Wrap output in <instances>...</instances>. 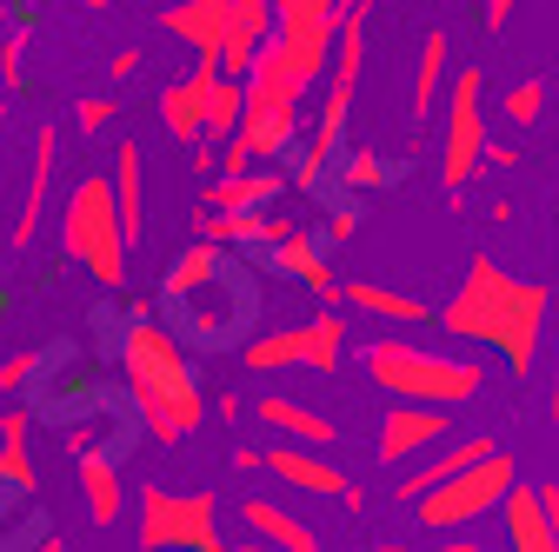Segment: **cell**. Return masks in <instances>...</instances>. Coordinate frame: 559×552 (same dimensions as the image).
Instances as JSON below:
<instances>
[{
	"label": "cell",
	"mask_w": 559,
	"mask_h": 552,
	"mask_svg": "<svg viewBox=\"0 0 559 552\" xmlns=\"http://www.w3.org/2000/svg\"><path fill=\"white\" fill-rule=\"evenodd\" d=\"M546 307H552V300H546V287L513 280L507 266H493V260L479 253V260L466 266L460 293L440 307V326H447L453 339H479V347H500L513 373H533Z\"/></svg>",
	"instance_id": "1"
},
{
	"label": "cell",
	"mask_w": 559,
	"mask_h": 552,
	"mask_svg": "<svg viewBox=\"0 0 559 552\" xmlns=\"http://www.w3.org/2000/svg\"><path fill=\"white\" fill-rule=\"evenodd\" d=\"M120 367H127V393L140 406V420H147V433L160 446H180L200 420H206V406H200V380L180 353V339L154 320H133L127 339H120Z\"/></svg>",
	"instance_id": "2"
},
{
	"label": "cell",
	"mask_w": 559,
	"mask_h": 552,
	"mask_svg": "<svg viewBox=\"0 0 559 552\" xmlns=\"http://www.w3.org/2000/svg\"><path fill=\"white\" fill-rule=\"evenodd\" d=\"M60 253H74L100 287H127L133 233H127L114 180H81L74 193H67V206H60Z\"/></svg>",
	"instance_id": "3"
},
{
	"label": "cell",
	"mask_w": 559,
	"mask_h": 552,
	"mask_svg": "<svg viewBox=\"0 0 559 552\" xmlns=\"http://www.w3.org/2000/svg\"><path fill=\"white\" fill-rule=\"evenodd\" d=\"M373 386H386L393 399H427V406H466L479 393V360H447L433 347H413V339H373L360 353Z\"/></svg>",
	"instance_id": "4"
},
{
	"label": "cell",
	"mask_w": 559,
	"mask_h": 552,
	"mask_svg": "<svg viewBox=\"0 0 559 552\" xmlns=\"http://www.w3.org/2000/svg\"><path fill=\"white\" fill-rule=\"evenodd\" d=\"M513 479H520V466L493 446L486 459H473L453 479H440L433 493H419V526L427 532H460V526H473L486 513H500V500L513 493Z\"/></svg>",
	"instance_id": "5"
},
{
	"label": "cell",
	"mask_w": 559,
	"mask_h": 552,
	"mask_svg": "<svg viewBox=\"0 0 559 552\" xmlns=\"http://www.w3.org/2000/svg\"><path fill=\"white\" fill-rule=\"evenodd\" d=\"M140 545H193V552H221V500L214 493H167V487H140Z\"/></svg>",
	"instance_id": "6"
},
{
	"label": "cell",
	"mask_w": 559,
	"mask_h": 552,
	"mask_svg": "<svg viewBox=\"0 0 559 552\" xmlns=\"http://www.w3.org/2000/svg\"><path fill=\"white\" fill-rule=\"evenodd\" d=\"M340 347H346V320H340V313H313L307 326H280V333L247 339V347H240V367H253V373H280V367L333 373V367H340Z\"/></svg>",
	"instance_id": "7"
},
{
	"label": "cell",
	"mask_w": 559,
	"mask_h": 552,
	"mask_svg": "<svg viewBox=\"0 0 559 552\" xmlns=\"http://www.w3.org/2000/svg\"><path fill=\"white\" fill-rule=\"evenodd\" d=\"M320 67H326V47L313 40H294V34H266L253 67H247V94H266V100H300L313 81H320Z\"/></svg>",
	"instance_id": "8"
},
{
	"label": "cell",
	"mask_w": 559,
	"mask_h": 552,
	"mask_svg": "<svg viewBox=\"0 0 559 552\" xmlns=\"http://www.w3.org/2000/svg\"><path fill=\"white\" fill-rule=\"evenodd\" d=\"M486 160V113H479V74L466 67V74L453 81L447 94V147H440V180L447 193H460Z\"/></svg>",
	"instance_id": "9"
},
{
	"label": "cell",
	"mask_w": 559,
	"mask_h": 552,
	"mask_svg": "<svg viewBox=\"0 0 559 552\" xmlns=\"http://www.w3.org/2000/svg\"><path fill=\"white\" fill-rule=\"evenodd\" d=\"M266 472L287 479V487H300V493H313V500H346V479H340V466H326V446L273 440L266 446Z\"/></svg>",
	"instance_id": "10"
},
{
	"label": "cell",
	"mask_w": 559,
	"mask_h": 552,
	"mask_svg": "<svg viewBox=\"0 0 559 552\" xmlns=\"http://www.w3.org/2000/svg\"><path fill=\"white\" fill-rule=\"evenodd\" d=\"M440 433H447V406L400 399L393 412H380V466H400V459H413L419 446H433Z\"/></svg>",
	"instance_id": "11"
},
{
	"label": "cell",
	"mask_w": 559,
	"mask_h": 552,
	"mask_svg": "<svg viewBox=\"0 0 559 552\" xmlns=\"http://www.w3.org/2000/svg\"><path fill=\"white\" fill-rule=\"evenodd\" d=\"M234 141L253 147V160H280L294 141H300V100H266V94H247V113H240V133Z\"/></svg>",
	"instance_id": "12"
},
{
	"label": "cell",
	"mask_w": 559,
	"mask_h": 552,
	"mask_svg": "<svg viewBox=\"0 0 559 552\" xmlns=\"http://www.w3.org/2000/svg\"><path fill=\"white\" fill-rule=\"evenodd\" d=\"M221 67L214 60H193V74L187 81H167L160 87V120H167V133L180 147H200L206 141V81H214Z\"/></svg>",
	"instance_id": "13"
},
{
	"label": "cell",
	"mask_w": 559,
	"mask_h": 552,
	"mask_svg": "<svg viewBox=\"0 0 559 552\" xmlns=\"http://www.w3.org/2000/svg\"><path fill=\"white\" fill-rule=\"evenodd\" d=\"M193 227H200L206 240H221V247H280V240L294 233L280 214H266V206H247V214H227V206H200Z\"/></svg>",
	"instance_id": "14"
},
{
	"label": "cell",
	"mask_w": 559,
	"mask_h": 552,
	"mask_svg": "<svg viewBox=\"0 0 559 552\" xmlns=\"http://www.w3.org/2000/svg\"><path fill=\"white\" fill-rule=\"evenodd\" d=\"M227 8H234V0H180V8L160 14V27L180 34L200 60H214V67H221V47H227Z\"/></svg>",
	"instance_id": "15"
},
{
	"label": "cell",
	"mask_w": 559,
	"mask_h": 552,
	"mask_svg": "<svg viewBox=\"0 0 559 552\" xmlns=\"http://www.w3.org/2000/svg\"><path fill=\"white\" fill-rule=\"evenodd\" d=\"M53 154H60V133H53V127H40V133H34V173H27V200H21L14 233H8V247H14V253H21V247H34V233H40V214H47V200H53Z\"/></svg>",
	"instance_id": "16"
},
{
	"label": "cell",
	"mask_w": 559,
	"mask_h": 552,
	"mask_svg": "<svg viewBox=\"0 0 559 552\" xmlns=\"http://www.w3.org/2000/svg\"><path fill=\"white\" fill-rule=\"evenodd\" d=\"M287 180H294V173H280V160H260V167H247V173H221L200 200H206V206H227V214H247V206H273L280 193H287Z\"/></svg>",
	"instance_id": "17"
},
{
	"label": "cell",
	"mask_w": 559,
	"mask_h": 552,
	"mask_svg": "<svg viewBox=\"0 0 559 552\" xmlns=\"http://www.w3.org/2000/svg\"><path fill=\"white\" fill-rule=\"evenodd\" d=\"M266 34H273V0H234V8H227L221 74H240V81H247V67H253V53H260Z\"/></svg>",
	"instance_id": "18"
},
{
	"label": "cell",
	"mask_w": 559,
	"mask_h": 552,
	"mask_svg": "<svg viewBox=\"0 0 559 552\" xmlns=\"http://www.w3.org/2000/svg\"><path fill=\"white\" fill-rule=\"evenodd\" d=\"M500 519H507V545L513 552H552V519H546L539 487H520L513 479V493L500 500Z\"/></svg>",
	"instance_id": "19"
},
{
	"label": "cell",
	"mask_w": 559,
	"mask_h": 552,
	"mask_svg": "<svg viewBox=\"0 0 559 552\" xmlns=\"http://www.w3.org/2000/svg\"><path fill=\"white\" fill-rule=\"evenodd\" d=\"M340 21H346V0H273V27L313 47H333Z\"/></svg>",
	"instance_id": "20"
},
{
	"label": "cell",
	"mask_w": 559,
	"mask_h": 552,
	"mask_svg": "<svg viewBox=\"0 0 559 552\" xmlns=\"http://www.w3.org/2000/svg\"><path fill=\"white\" fill-rule=\"evenodd\" d=\"M266 260H273V273H287V280L313 287L320 300H346V287H333V273H326V253H320V247H313V240H307L300 227H294L287 240H280V247H273Z\"/></svg>",
	"instance_id": "21"
},
{
	"label": "cell",
	"mask_w": 559,
	"mask_h": 552,
	"mask_svg": "<svg viewBox=\"0 0 559 552\" xmlns=\"http://www.w3.org/2000/svg\"><path fill=\"white\" fill-rule=\"evenodd\" d=\"M486 453H493V440H486V433H466V440H453L447 453H433L427 466H413V472L400 479V500H406V506H419V493H433L440 479H453L460 466H473V459H486Z\"/></svg>",
	"instance_id": "22"
},
{
	"label": "cell",
	"mask_w": 559,
	"mask_h": 552,
	"mask_svg": "<svg viewBox=\"0 0 559 552\" xmlns=\"http://www.w3.org/2000/svg\"><path fill=\"white\" fill-rule=\"evenodd\" d=\"M221 266H227V247L200 233V240L167 266V287H160V293H167V300H193V293H206V287L221 280Z\"/></svg>",
	"instance_id": "23"
},
{
	"label": "cell",
	"mask_w": 559,
	"mask_h": 552,
	"mask_svg": "<svg viewBox=\"0 0 559 552\" xmlns=\"http://www.w3.org/2000/svg\"><path fill=\"white\" fill-rule=\"evenodd\" d=\"M240 526H247L253 539L280 545V552H313V545H320L313 526H300L287 506H273V500H240Z\"/></svg>",
	"instance_id": "24"
},
{
	"label": "cell",
	"mask_w": 559,
	"mask_h": 552,
	"mask_svg": "<svg viewBox=\"0 0 559 552\" xmlns=\"http://www.w3.org/2000/svg\"><path fill=\"white\" fill-rule=\"evenodd\" d=\"M81 493H87L94 526L127 519V487H120V472H114V459H107L100 446H94V453H81Z\"/></svg>",
	"instance_id": "25"
},
{
	"label": "cell",
	"mask_w": 559,
	"mask_h": 552,
	"mask_svg": "<svg viewBox=\"0 0 559 552\" xmlns=\"http://www.w3.org/2000/svg\"><path fill=\"white\" fill-rule=\"evenodd\" d=\"M253 412H260V420H266L273 433H287V440L333 446V420H326V412H313V406H300V399H287V393H266Z\"/></svg>",
	"instance_id": "26"
},
{
	"label": "cell",
	"mask_w": 559,
	"mask_h": 552,
	"mask_svg": "<svg viewBox=\"0 0 559 552\" xmlns=\"http://www.w3.org/2000/svg\"><path fill=\"white\" fill-rule=\"evenodd\" d=\"M114 193H120L127 233L140 240V233H147V167H140V147L133 141H120V154H114Z\"/></svg>",
	"instance_id": "27"
},
{
	"label": "cell",
	"mask_w": 559,
	"mask_h": 552,
	"mask_svg": "<svg viewBox=\"0 0 559 552\" xmlns=\"http://www.w3.org/2000/svg\"><path fill=\"white\" fill-rule=\"evenodd\" d=\"M0 487L34 493V459H27V412H0Z\"/></svg>",
	"instance_id": "28"
},
{
	"label": "cell",
	"mask_w": 559,
	"mask_h": 552,
	"mask_svg": "<svg viewBox=\"0 0 559 552\" xmlns=\"http://www.w3.org/2000/svg\"><path fill=\"white\" fill-rule=\"evenodd\" d=\"M240 113H247V81L240 74H214L206 81V141H234L240 133Z\"/></svg>",
	"instance_id": "29"
},
{
	"label": "cell",
	"mask_w": 559,
	"mask_h": 552,
	"mask_svg": "<svg viewBox=\"0 0 559 552\" xmlns=\"http://www.w3.org/2000/svg\"><path fill=\"white\" fill-rule=\"evenodd\" d=\"M346 300L367 307L373 320H393V326H419V320H433V307H427V300L393 293V287H373V280H354V287H346Z\"/></svg>",
	"instance_id": "30"
},
{
	"label": "cell",
	"mask_w": 559,
	"mask_h": 552,
	"mask_svg": "<svg viewBox=\"0 0 559 552\" xmlns=\"http://www.w3.org/2000/svg\"><path fill=\"white\" fill-rule=\"evenodd\" d=\"M447 81V34L433 27L427 47H419V81H413V120H433V94Z\"/></svg>",
	"instance_id": "31"
},
{
	"label": "cell",
	"mask_w": 559,
	"mask_h": 552,
	"mask_svg": "<svg viewBox=\"0 0 559 552\" xmlns=\"http://www.w3.org/2000/svg\"><path fill=\"white\" fill-rule=\"evenodd\" d=\"M539 113H546V81H520V87L507 94V120H513V127H533Z\"/></svg>",
	"instance_id": "32"
},
{
	"label": "cell",
	"mask_w": 559,
	"mask_h": 552,
	"mask_svg": "<svg viewBox=\"0 0 559 552\" xmlns=\"http://www.w3.org/2000/svg\"><path fill=\"white\" fill-rule=\"evenodd\" d=\"M114 113H120V94H87V100L74 107V127H81V133H100Z\"/></svg>",
	"instance_id": "33"
},
{
	"label": "cell",
	"mask_w": 559,
	"mask_h": 552,
	"mask_svg": "<svg viewBox=\"0 0 559 552\" xmlns=\"http://www.w3.org/2000/svg\"><path fill=\"white\" fill-rule=\"evenodd\" d=\"M326 160H333V147L307 141V154H300V167H294V187H300V193H313V187H320V173H326Z\"/></svg>",
	"instance_id": "34"
},
{
	"label": "cell",
	"mask_w": 559,
	"mask_h": 552,
	"mask_svg": "<svg viewBox=\"0 0 559 552\" xmlns=\"http://www.w3.org/2000/svg\"><path fill=\"white\" fill-rule=\"evenodd\" d=\"M40 367H47V353H14L8 367H0V393H21V386L40 373Z\"/></svg>",
	"instance_id": "35"
},
{
	"label": "cell",
	"mask_w": 559,
	"mask_h": 552,
	"mask_svg": "<svg viewBox=\"0 0 559 552\" xmlns=\"http://www.w3.org/2000/svg\"><path fill=\"white\" fill-rule=\"evenodd\" d=\"M380 173H386V167H380V154H373V147H360V154H346V187H354V193H360V187H373Z\"/></svg>",
	"instance_id": "36"
},
{
	"label": "cell",
	"mask_w": 559,
	"mask_h": 552,
	"mask_svg": "<svg viewBox=\"0 0 559 552\" xmlns=\"http://www.w3.org/2000/svg\"><path fill=\"white\" fill-rule=\"evenodd\" d=\"M354 233H360V214H354V206H333V214H326V240H333V247H346Z\"/></svg>",
	"instance_id": "37"
},
{
	"label": "cell",
	"mask_w": 559,
	"mask_h": 552,
	"mask_svg": "<svg viewBox=\"0 0 559 552\" xmlns=\"http://www.w3.org/2000/svg\"><path fill=\"white\" fill-rule=\"evenodd\" d=\"M21 47H27V34H8V40H0V74H8V87H21Z\"/></svg>",
	"instance_id": "38"
},
{
	"label": "cell",
	"mask_w": 559,
	"mask_h": 552,
	"mask_svg": "<svg viewBox=\"0 0 559 552\" xmlns=\"http://www.w3.org/2000/svg\"><path fill=\"white\" fill-rule=\"evenodd\" d=\"M479 8H486V27H507V14L520 8V0H479Z\"/></svg>",
	"instance_id": "39"
},
{
	"label": "cell",
	"mask_w": 559,
	"mask_h": 552,
	"mask_svg": "<svg viewBox=\"0 0 559 552\" xmlns=\"http://www.w3.org/2000/svg\"><path fill=\"white\" fill-rule=\"evenodd\" d=\"M94 440H100L94 427H74V433H67V453H74V459H81V453H94Z\"/></svg>",
	"instance_id": "40"
},
{
	"label": "cell",
	"mask_w": 559,
	"mask_h": 552,
	"mask_svg": "<svg viewBox=\"0 0 559 552\" xmlns=\"http://www.w3.org/2000/svg\"><path fill=\"white\" fill-rule=\"evenodd\" d=\"M539 500H546V519H552V552H559V487H539Z\"/></svg>",
	"instance_id": "41"
},
{
	"label": "cell",
	"mask_w": 559,
	"mask_h": 552,
	"mask_svg": "<svg viewBox=\"0 0 559 552\" xmlns=\"http://www.w3.org/2000/svg\"><path fill=\"white\" fill-rule=\"evenodd\" d=\"M133 67H140V47H120V53H114V81H127Z\"/></svg>",
	"instance_id": "42"
},
{
	"label": "cell",
	"mask_w": 559,
	"mask_h": 552,
	"mask_svg": "<svg viewBox=\"0 0 559 552\" xmlns=\"http://www.w3.org/2000/svg\"><path fill=\"white\" fill-rule=\"evenodd\" d=\"M546 406H552V420H559V347H552V386H546Z\"/></svg>",
	"instance_id": "43"
},
{
	"label": "cell",
	"mask_w": 559,
	"mask_h": 552,
	"mask_svg": "<svg viewBox=\"0 0 559 552\" xmlns=\"http://www.w3.org/2000/svg\"><path fill=\"white\" fill-rule=\"evenodd\" d=\"M0 519H8V500H0Z\"/></svg>",
	"instance_id": "44"
}]
</instances>
